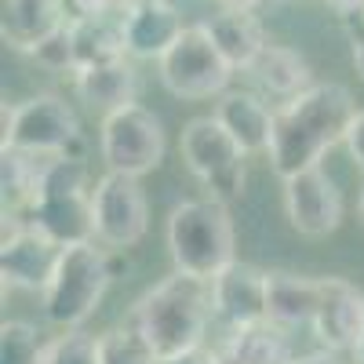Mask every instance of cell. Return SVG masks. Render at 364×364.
<instances>
[{
	"label": "cell",
	"mask_w": 364,
	"mask_h": 364,
	"mask_svg": "<svg viewBox=\"0 0 364 364\" xmlns=\"http://www.w3.org/2000/svg\"><path fill=\"white\" fill-rule=\"evenodd\" d=\"M357 117L350 87L328 80L314 84L310 91L288 99L281 109H273V142H269V168L284 178L321 168L324 154H331Z\"/></svg>",
	"instance_id": "1"
},
{
	"label": "cell",
	"mask_w": 364,
	"mask_h": 364,
	"mask_svg": "<svg viewBox=\"0 0 364 364\" xmlns=\"http://www.w3.org/2000/svg\"><path fill=\"white\" fill-rule=\"evenodd\" d=\"M211 314H215L211 284L175 269L171 277L154 284L135 302L128 321L146 336L154 353L161 360H168V357L204 346V331H208Z\"/></svg>",
	"instance_id": "2"
},
{
	"label": "cell",
	"mask_w": 364,
	"mask_h": 364,
	"mask_svg": "<svg viewBox=\"0 0 364 364\" xmlns=\"http://www.w3.org/2000/svg\"><path fill=\"white\" fill-rule=\"evenodd\" d=\"M168 252L178 273L211 284L226 266L237 262V230L226 204L215 197L175 204L168 215Z\"/></svg>",
	"instance_id": "3"
},
{
	"label": "cell",
	"mask_w": 364,
	"mask_h": 364,
	"mask_svg": "<svg viewBox=\"0 0 364 364\" xmlns=\"http://www.w3.org/2000/svg\"><path fill=\"white\" fill-rule=\"evenodd\" d=\"M91 171L87 157H51L41 197L29 208V226H37L63 248L95 240V204H91Z\"/></svg>",
	"instance_id": "4"
},
{
	"label": "cell",
	"mask_w": 364,
	"mask_h": 364,
	"mask_svg": "<svg viewBox=\"0 0 364 364\" xmlns=\"http://www.w3.org/2000/svg\"><path fill=\"white\" fill-rule=\"evenodd\" d=\"M109 281H113L109 248H99V240L66 248L63 259H58V269H55L48 291L41 295L48 324H55L58 331L80 328L99 310Z\"/></svg>",
	"instance_id": "5"
},
{
	"label": "cell",
	"mask_w": 364,
	"mask_h": 364,
	"mask_svg": "<svg viewBox=\"0 0 364 364\" xmlns=\"http://www.w3.org/2000/svg\"><path fill=\"white\" fill-rule=\"evenodd\" d=\"M0 149H22L37 157H84V132L63 95L41 91L18 106H4Z\"/></svg>",
	"instance_id": "6"
},
{
	"label": "cell",
	"mask_w": 364,
	"mask_h": 364,
	"mask_svg": "<svg viewBox=\"0 0 364 364\" xmlns=\"http://www.w3.org/2000/svg\"><path fill=\"white\" fill-rule=\"evenodd\" d=\"M182 161H186L190 175L208 190V197H215L223 204L237 200L245 193L248 178V154L237 146V139L219 124V117H193L178 139Z\"/></svg>",
	"instance_id": "7"
},
{
	"label": "cell",
	"mask_w": 364,
	"mask_h": 364,
	"mask_svg": "<svg viewBox=\"0 0 364 364\" xmlns=\"http://www.w3.org/2000/svg\"><path fill=\"white\" fill-rule=\"evenodd\" d=\"M164 149H168L164 124H161V117L154 109L135 102V106H124V109L102 117L99 154L106 161V171L142 178L154 168H161Z\"/></svg>",
	"instance_id": "8"
},
{
	"label": "cell",
	"mask_w": 364,
	"mask_h": 364,
	"mask_svg": "<svg viewBox=\"0 0 364 364\" xmlns=\"http://www.w3.org/2000/svg\"><path fill=\"white\" fill-rule=\"evenodd\" d=\"M161 84L171 91L175 99L200 102L211 95H226L233 80L230 63L211 44L204 26H186V33L175 41V48L161 58Z\"/></svg>",
	"instance_id": "9"
},
{
	"label": "cell",
	"mask_w": 364,
	"mask_h": 364,
	"mask_svg": "<svg viewBox=\"0 0 364 364\" xmlns=\"http://www.w3.org/2000/svg\"><path fill=\"white\" fill-rule=\"evenodd\" d=\"M91 204H95V240L109 252H128L149 230V200L139 186V178L106 171L95 190H91Z\"/></svg>",
	"instance_id": "10"
},
{
	"label": "cell",
	"mask_w": 364,
	"mask_h": 364,
	"mask_svg": "<svg viewBox=\"0 0 364 364\" xmlns=\"http://www.w3.org/2000/svg\"><path fill=\"white\" fill-rule=\"evenodd\" d=\"M63 245L29 226L26 215H4V240H0V277L4 288L18 291H48L58 259H63Z\"/></svg>",
	"instance_id": "11"
},
{
	"label": "cell",
	"mask_w": 364,
	"mask_h": 364,
	"mask_svg": "<svg viewBox=\"0 0 364 364\" xmlns=\"http://www.w3.org/2000/svg\"><path fill=\"white\" fill-rule=\"evenodd\" d=\"M343 193L321 168L284 178V215L302 237H328L343 226Z\"/></svg>",
	"instance_id": "12"
},
{
	"label": "cell",
	"mask_w": 364,
	"mask_h": 364,
	"mask_svg": "<svg viewBox=\"0 0 364 364\" xmlns=\"http://www.w3.org/2000/svg\"><path fill=\"white\" fill-rule=\"evenodd\" d=\"M269 299V273L252 262H233L226 266L215 281H211V302H215V317L230 328H245L269 321L266 310Z\"/></svg>",
	"instance_id": "13"
},
{
	"label": "cell",
	"mask_w": 364,
	"mask_h": 364,
	"mask_svg": "<svg viewBox=\"0 0 364 364\" xmlns=\"http://www.w3.org/2000/svg\"><path fill=\"white\" fill-rule=\"evenodd\" d=\"M310 328L324 350H353L364 336V291L343 277H321V306Z\"/></svg>",
	"instance_id": "14"
},
{
	"label": "cell",
	"mask_w": 364,
	"mask_h": 364,
	"mask_svg": "<svg viewBox=\"0 0 364 364\" xmlns=\"http://www.w3.org/2000/svg\"><path fill=\"white\" fill-rule=\"evenodd\" d=\"M124 26V44L132 58H161L175 48V41L186 33L182 11L171 0H135V4L120 15Z\"/></svg>",
	"instance_id": "15"
},
{
	"label": "cell",
	"mask_w": 364,
	"mask_h": 364,
	"mask_svg": "<svg viewBox=\"0 0 364 364\" xmlns=\"http://www.w3.org/2000/svg\"><path fill=\"white\" fill-rule=\"evenodd\" d=\"M66 18V0H4L0 15V37L15 51L33 55L48 37H55Z\"/></svg>",
	"instance_id": "16"
},
{
	"label": "cell",
	"mask_w": 364,
	"mask_h": 364,
	"mask_svg": "<svg viewBox=\"0 0 364 364\" xmlns=\"http://www.w3.org/2000/svg\"><path fill=\"white\" fill-rule=\"evenodd\" d=\"M208 29L211 44L219 48V55L230 63L233 73H252V66L259 63V55L266 51V29L255 18V11H215L208 22H200Z\"/></svg>",
	"instance_id": "17"
},
{
	"label": "cell",
	"mask_w": 364,
	"mask_h": 364,
	"mask_svg": "<svg viewBox=\"0 0 364 364\" xmlns=\"http://www.w3.org/2000/svg\"><path fill=\"white\" fill-rule=\"evenodd\" d=\"M219 124L237 139V146L245 149L248 157L255 154H269V142H273V109L252 95V91H226L215 106Z\"/></svg>",
	"instance_id": "18"
},
{
	"label": "cell",
	"mask_w": 364,
	"mask_h": 364,
	"mask_svg": "<svg viewBox=\"0 0 364 364\" xmlns=\"http://www.w3.org/2000/svg\"><path fill=\"white\" fill-rule=\"evenodd\" d=\"M73 87H77L80 102H87L91 109H99L102 117H109V113L124 109V106H135L139 73H135V66L128 63V58H117V63L73 73Z\"/></svg>",
	"instance_id": "19"
},
{
	"label": "cell",
	"mask_w": 364,
	"mask_h": 364,
	"mask_svg": "<svg viewBox=\"0 0 364 364\" xmlns=\"http://www.w3.org/2000/svg\"><path fill=\"white\" fill-rule=\"evenodd\" d=\"M70 41H73L77 73L91 70V66L117 63V58L128 55L120 15H73L70 18Z\"/></svg>",
	"instance_id": "20"
},
{
	"label": "cell",
	"mask_w": 364,
	"mask_h": 364,
	"mask_svg": "<svg viewBox=\"0 0 364 364\" xmlns=\"http://www.w3.org/2000/svg\"><path fill=\"white\" fill-rule=\"evenodd\" d=\"M51 157L22 154V149H0V200L4 215H29L33 200L41 197V182Z\"/></svg>",
	"instance_id": "21"
},
{
	"label": "cell",
	"mask_w": 364,
	"mask_h": 364,
	"mask_svg": "<svg viewBox=\"0 0 364 364\" xmlns=\"http://www.w3.org/2000/svg\"><path fill=\"white\" fill-rule=\"evenodd\" d=\"M219 350L230 364H291L295 360L288 336L281 331V324H273V321L230 328V336Z\"/></svg>",
	"instance_id": "22"
},
{
	"label": "cell",
	"mask_w": 364,
	"mask_h": 364,
	"mask_svg": "<svg viewBox=\"0 0 364 364\" xmlns=\"http://www.w3.org/2000/svg\"><path fill=\"white\" fill-rule=\"evenodd\" d=\"M321 306V277H299V273H269L266 310L273 324H314Z\"/></svg>",
	"instance_id": "23"
},
{
	"label": "cell",
	"mask_w": 364,
	"mask_h": 364,
	"mask_svg": "<svg viewBox=\"0 0 364 364\" xmlns=\"http://www.w3.org/2000/svg\"><path fill=\"white\" fill-rule=\"evenodd\" d=\"M252 77L269 91V95H281L284 102L314 87L310 63L295 48H284V44H266V51L259 55V63L252 66Z\"/></svg>",
	"instance_id": "24"
},
{
	"label": "cell",
	"mask_w": 364,
	"mask_h": 364,
	"mask_svg": "<svg viewBox=\"0 0 364 364\" xmlns=\"http://www.w3.org/2000/svg\"><path fill=\"white\" fill-rule=\"evenodd\" d=\"M99 343H102V364H161L154 346L146 343V336L132 321L102 331Z\"/></svg>",
	"instance_id": "25"
},
{
	"label": "cell",
	"mask_w": 364,
	"mask_h": 364,
	"mask_svg": "<svg viewBox=\"0 0 364 364\" xmlns=\"http://www.w3.org/2000/svg\"><path fill=\"white\" fill-rule=\"evenodd\" d=\"M48 343L41 328L29 321H4L0 324V364H44Z\"/></svg>",
	"instance_id": "26"
},
{
	"label": "cell",
	"mask_w": 364,
	"mask_h": 364,
	"mask_svg": "<svg viewBox=\"0 0 364 364\" xmlns=\"http://www.w3.org/2000/svg\"><path fill=\"white\" fill-rule=\"evenodd\" d=\"M44 364H102V343L99 336L73 328V331H58L55 339H48Z\"/></svg>",
	"instance_id": "27"
},
{
	"label": "cell",
	"mask_w": 364,
	"mask_h": 364,
	"mask_svg": "<svg viewBox=\"0 0 364 364\" xmlns=\"http://www.w3.org/2000/svg\"><path fill=\"white\" fill-rule=\"evenodd\" d=\"M33 58L44 66V70H55V73H77V58H73V41H70V22L58 29L55 37H48Z\"/></svg>",
	"instance_id": "28"
},
{
	"label": "cell",
	"mask_w": 364,
	"mask_h": 364,
	"mask_svg": "<svg viewBox=\"0 0 364 364\" xmlns=\"http://www.w3.org/2000/svg\"><path fill=\"white\" fill-rule=\"evenodd\" d=\"M77 15H124L135 0H66Z\"/></svg>",
	"instance_id": "29"
},
{
	"label": "cell",
	"mask_w": 364,
	"mask_h": 364,
	"mask_svg": "<svg viewBox=\"0 0 364 364\" xmlns=\"http://www.w3.org/2000/svg\"><path fill=\"white\" fill-rule=\"evenodd\" d=\"M343 146L350 149L353 164L364 171V109H357V117H353V124H350V132H346V142H343Z\"/></svg>",
	"instance_id": "30"
},
{
	"label": "cell",
	"mask_w": 364,
	"mask_h": 364,
	"mask_svg": "<svg viewBox=\"0 0 364 364\" xmlns=\"http://www.w3.org/2000/svg\"><path fill=\"white\" fill-rule=\"evenodd\" d=\"M161 364H226V357H223V350L197 346V350H186V353H178V357H168Z\"/></svg>",
	"instance_id": "31"
},
{
	"label": "cell",
	"mask_w": 364,
	"mask_h": 364,
	"mask_svg": "<svg viewBox=\"0 0 364 364\" xmlns=\"http://www.w3.org/2000/svg\"><path fill=\"white\" fill-rule=\"evenodd\" d=\"M324 4H328L331 11H336L343 22H350L353 15H360V11H364V0H324Z\"/></svg>",
	"instance_id": "32"
},
{
	"label": "cell",
	"mask_w": 364,
	"mask_h": 364,
	"mask_svg": "<svg viewBox=\"0 0 364 364\" xmlns=\"http://www.w3.org/2000/svg\"><path fill=\"white\" fill-rule=\"evenodd\" d=\"M291 364H343V360H339V353L321 350V353H302V357H295Z\"/></svg>",
	"instance_id": "33"
},
{
	"label": "cell",
	"mask_w": 364,
	"mask_h": 364,
	"mask_svg": "<svg viewBox=\"0 0 364 364\" xmlns=\"http://www.w3.org/2000/svg\"><path fill=\"white\" fill-rule=\"evenodd\" d=\"M219 4H223L226 11H255L262 0H219Z\"/></svg>",
	"instance_id": "34"
},
{
	"label": "cell",
	"mask_w": 364,
	"mask_h": 364,
	"mask_svg": "<svg viewBox=\"0 0 364 364\" xmlns=\"http://www.w3.org/2000/svg\"><path fill=\"white\" fill-rule=\"evenodd\" d=\"M353 66H357V73L364 77V37L353 41Z\"/></svg>",
	"instance_id": "35"
},
{
	"label": "cell",
	"mask_w": 364,
	"mask_h": 364,
	"mask_svg": "<svg viewBox=\"0 0 364 364\" xmlns=\"http://www.w3.org/2000/svg\"><path fill=\"white\" fill-rule=\"evenodd\" d=\"M353 357H357V364H364V336H360V343L353 346Z\"/></svg>",
	"instance_id": "36"
},
{
	"label": "cell",
	"mask_w": 364,
	"mask_h": 364,
	"mask_svg": "<svg viewBox=\"0 0 364 364\" xmlns=\"http://www.w3.org/2000/svg\"><path fill=\"white\" fill-rule=\"evenodd\" d=\"M357 219H360V226H364V190H360V200H357Z\"/></svg>",
	"instance_id": "37"
},
{
	"label": "cell",
	"mask_w": 364,
	"mask_h": 364,
	"mask_svg": "<svg viewBox=\"0 0 364 364\" xmlns=\"http://www.w3.org/2000/svg\"><path fill=\"white\" fill-rule=\"evenodd\" d=\"M226 364H230V360H226Z\"/></svg>",
	"instance_id": "38"
}]
</instances>
